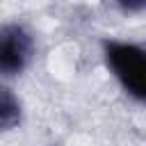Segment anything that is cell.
<instances>
[{"label": "cell", "instance_id": "obj_1", "mask_svg": "<svg viewBox=\"0 0 146 146\" xmlns=\"http://www.w3.org/2000/svg\"><path fill=\"white\" fill-rule=\"evenodd\" d=\"M103 59L121 89L137 103L146 105V48L130 41L105 39Z\"/></svg>", "mask_w": 146, "mask_h": 146}, {"label": "cell", "instance_id": "obj_2", "mask_svg": "<svg viewBox=\"0 0 146 146\" xmlns=\"http://www.w3.org/2000/svg\"><path fill=\"white\" fill-rule=\"evenodd\" d=\"M34 52L32 34L18 23H5L0 27V73L5 78L21 75Z\"/></svg>", "mask_w": 146, "mask_h": 146}, {"label": "cell", "instance_id": "obj_3", "mask_svg": "<svg viewBox=\"0 0 146 146\" xmlns=\"http://www.w3.org/2000/svg\"><path fill=\"white\" fill-rule=\"evenodd\" d=\"M18 123H21V103L9 87H2L0 89V125L2 130H11Z\"/></svg>", "mask_w": 146, "mask_h": 146}, {"label": "cell", "instance_id": "obj_4", "mask_svg": "<svg viewBox=\"0 0 146 146\" xmlns=\"http://www.w3.org/2000/svg\"><path fill=\"white\" fill-rule=\"evenodd\" d=\"M119 7L123 9V11H144L146 9V0H139V2H119Z\"/></svg>", "mask_w": 146, "mask_h": 146}]
</instances>
